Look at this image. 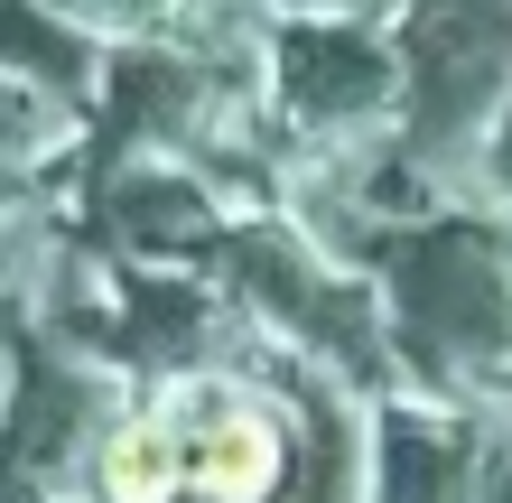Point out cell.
<instances>
[{
    "label": "cell",
    "instance_id": "cell-1",
    "mask_svg": "<svg viewBox=\"0 0 512 503\" xmlns=\"http://www.w3.org/2000/svg\"><path fill=\"white\" fill-rule=\"evenodd\" d=\"M187 476L215 494V503H261L270 485H280V438H270L261 420H215L196 438V466Z\"/></svg>",
    "mask_w": 512,
    "mask_h": 503
},
{
    "label": "cell",
    "instance_id": "cell-2",
    "mask_svg": "<svg viewBox=\"0 0 512 503\" xmlns=\"http://www.w3.org/2000/svg\"><path fill=\"white\" fill-rule=\"evenodd\" d=\"M177 485H187V457H177V438L159 420H131L103 438V494L112 503H168Z\"/></svg>",
    "mask_w": 512,
    "mask_h": 503
}]
</instances>
